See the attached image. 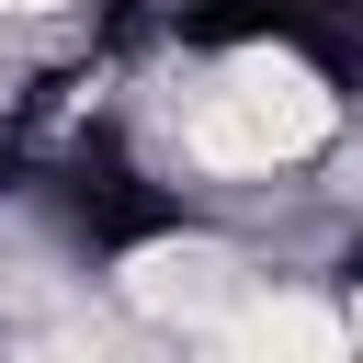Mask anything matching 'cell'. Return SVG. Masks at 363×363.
Instances as JSON below:
<instances>
[{
    "label": "cell",
    "mask_w": 363,
    "mask_h": 363,
    "mask_svg": "<svg viewBox=\"0 0 363 363\" xmlns=\"http://www.w3.org/2000/svg\"><path fill=\"white\" fill-rule=\"evenodd\" d=\"M352 102L340 79L284 45V34H238V45H193V91L170 113V182H284V170H318L340 147Z\"/></svg>",
    "instance_id": "6da1fadb"
},
{
    "label": "cell",
    "mask_w": 363,
    "mask_h": 363,
    "mask_svg": "<svg viewBox=\"0 0 363 363\" xmlns=\"http://www.w3.org/2000/svg\"><path fill=\"white\" fill-rule=\"evenodd\" d=\"M216 363H352V340H340V306H329V295L261 284V295L216 329Z\"/></svg>",
    "instance_id": "7a4b0ae2"
}]
</instances>
